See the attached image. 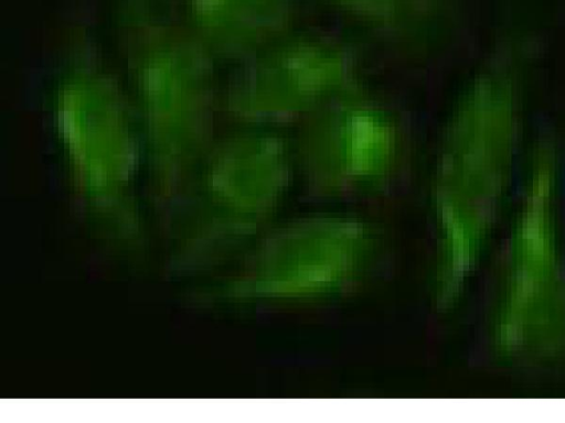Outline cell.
I'll return each mask as SVG.
<instances>
[{"instance_id":"1","label":"cell","mask_w":565,"mask_h":423,"mask_svg":"<svg viewBox=\"0 0 565 423\" xmlns=\"http://www.w3.org/2000/svg\"><path fill=\"white\" fill-rule=\"evenodd\" d=\"M479 80L448 123L433 182L439 230L435 301L454 305L491 232L508 176L510 107Z\"/></svg>"},{"instance_id":"2","label":"cell","mask_w":565,"mask_h":423,"mask_svg":"<svg viewBox=\"0 0 565 423\" xmlns=\"http://www.w3.org/2000/svg\"><path fill=\"white\" fill-rule=\"evenodd\" d=\"M127 63L156 166L180 172L206 156L213 133V56L152 0L124 17Z\"/></svg>"},{"instance_id":"3","label":"cell","mask_w":565,"mask_h":423,"mask_svg":"<svg viewBox=\"0 0 565 423\" xmlns=\"http://www.w3.org/2000/svg\"><path fill=\"white\" fill-rule=\"evenodd\" d=\"M552 199V170L540 162L508 245L493 324L497 350L516 361L565 354V260Z\"/></svg>"},{"instance_id":"4","label":"cell","mask_w":565,"mask_h":423,"mask_svg":"<svg viewBox=\"0 0 565 423\" xmlns=\"http://www.w3.org/2000/svg\"><path fill=\"white\" fill-rule=\"evenodd\" d=\"M374 238L365 221L349 216L317 215L287 221L264 237L237 290L268 301L341 293L365 272Z\"/></svg>"},{"instance_id":"5","label":"cell","mask_w":565,"mask_h":423,"mask_svg":"<svg viewBox=\"0 0 565 423\" xmlns=\"http://www.w3.org/2000/svg\"><path fill=\"white\" fill-rule=\"evenodd\" d=\"M399 133L392 113L358 84L300 123L296 156L310 193L338 196L373 186L396 165Z\"/></svg>"},{"instance_id":"6","label":"cell","mask_w":565,"mask_h":423,"mask_svg":"<svg viewBox=\"0 0 565 423\" xmlns=\"http://www.w3.org/2000/svg\"><path fill=\"white\" fill-rule=\"evenodd\" d=\"M239 63L228 82L225 106L245 122H301L355 84L354 53L329 36L280 39Z\"/></svg>"},{"instance_id":"7","label":"cell","mask_w":565,"mask_h":423,"mask_svg":"<svg viewBox=\"0 0 565 423\" xmlns=\"http://www.w3.org/2000/svg\"><path fill=\"white\" fill-rule=\"evenodd\" d=\"M55 116L63 149L87 186H120L134 166L137 141L113 78L88 65L73 68L58 88Z\"/></svg>"},{"instance_id":"8","label":"cell","mask_w":565,"mask_h":423,"mask_svg":"<svg viewBox=\"0 0 565 423\" xmlns=\"http://www.w3.org/2000/svg\"><path fill=\"white\" fill-rule=\"evenodd\" d=\"M211 185L237 225L254 229L275 213L290 178L286 141L269 133H244L212 144Z\"/></svg>"},{"instance_id":"9","label":"cell","mask_w":565,"mask_h":423,"mask_svg":"<svg viewBox=\"0 0 565 423\" xmlns=\"http://www.w3.org/2000/svg\"><path fill=\"white\" fill-rule=\"evenodd\" d=\"M185 24L213 57L242 62L282 39L296 0H181Z\"/></svg>"},{"instance_id":"10","label":"cell","mask_w":565,"mask_h":423,"mask_svg":"<svg viewBox=\"0 0 565 423\" xmlns=\"http://www.w3.org/2000/svg\"><path fill=\"white\" fill-rule=\"evenodd\" d=\"M382 26H405L424 19L435 0H332Z\"/></svg>"}]
</instances>
